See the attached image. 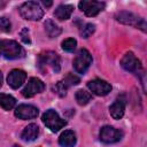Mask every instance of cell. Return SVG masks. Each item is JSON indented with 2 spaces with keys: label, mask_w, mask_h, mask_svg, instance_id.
I'll use <instances>...</instances> for the list:
<instances>
[{
  "label": "cell",
  "mask_w": 147,
  "mask_h": 147,
  "mask_svg": "<svg viewBox=\"0 0 147 147\" xmlns=\"http://www.w3.org/2000/svg\"><path fill=\"white\" fill-rule=\"evenodd\" d=\"M45 87H46V86H45V84H44L42 80H40V79L37 78V77H32V78L29 79L28 84H26L25 87L23 88L22 94H23L24 98H32L33 95L44 92Z\"/></svg>",
  "instance_id": "10"
},
{
  "label": "cell",
  "mask_w": 147,
  "mask_h": 147,
  "mask_svg": "<svg viewBox=\"0 0 147 147\" xmlns=\"http://www.w3.org/2000/svg\"><path fill=\"white\" fill-rule=\"evenodd\" d=\"M79 82H80L79 77H78V76H76V75H74V74H71V72L67 74V75H65V77H64V78H63V80H62V83H63L67 87H70V86L77 85V84H79Z\"/></svg>",
  "instance_id": "21"
},
{
  "label": "cell",
  "mask_w": 147,
  "mask_h": 147,
  "mask_svg": "<svg viewBox=\"0 0 147 147\" xmlns=\"http://www.w3.org/2000/svg\"><path fill=\"white\" fill-rule=\"evenodd\" d=\"M87 87L90 88V91L92 93H94L95 95H99V96L107 95L111 91V85L109 83H107L106 80H102L99 78L90 80L87 83Z\"/></svg>",
  "instance_id": "11"
},
{
  "label": "cell",
  "mask_w": 147,
  "mask_h": 147,
  "mask_svg": "<svg viewBox=\"0 0 147 147\" xmlns=\"http://www.w3.org/2000/svg\"><path fill=\"white\" fill-rule=\"evenodd\" d=\"M25 79H26L25 71L21 69H13L7 77V83L11 88H18L20 86H22Z\"/></svg>",
  "instance_id": "13"
},
{
  "label": "cell",
  "mask_w": 147,
  "mask_h": 147,
  "mask_svg": "<svg viewBox=\"0 0 147 147\" xmlns=\"http://www.w3.org/2000/svg\"><path fill=\"white\" fill-rule=\"evenodd\" d=\"M45 31H46V33H47V36L49 37V38H54V37H57L60 33H61V28L55 23V22H53L51 18H48V20H46V22H45Z\"/></svg>",
  "instance_id": "18"
},
{
  "label": "cell",
  "mask_w": 147,
  "mask_h": 147,
  "mask_svg": "<svg viewBox=\"0 0 147 147\" xmlns=\"http://www.w3.org/2000/svg\"><path fill=\"white\" fill-rule=\"evenodd\" d=\"M42 3H44V5H45V6H46V7H49V6H51V5H52V1H48V2H46V1H44V2H42Z\"/></svg>",
  "instance_id": "27"
},
{
  "label": "cell",
  "mask_w": 147,
  "mask_h": 147,
  "mask_svg": "<svg viewBox=\"0 0 147 147\" xmlns=\"http://www.w3.org/2000/svg\"><path fill=\"white\" fill-rule=\"evenodd\" d=\"M16 105V99L9 94L0 93V107L5 110H11Z\"/></svg>",
  "instance_id": "19"
},
{
  "label": "cell",
  "mask_w": 147,
  "mask_h": 147,
  "mask_svg": "<svg viewBox=\"0 0 147 147\" xmlns=\"http://www.w3.org/2000/svg\"><path fill=\"white\" fill-rule=\"evenodd\" d=\"M24 55L25 51L17 41L9 39H0V56L8 60H15L24 57Z\"/></svg>",
  "instance_id": "1"
},
{
  "label": "cell",
  "mask_w": 147,
  "mask_h": 147,
  "mask_svg": "<svg viewBox=\"0 0 147 147\" xmlns=\"http://www.w3.org/2000/svg\"><path fill=\"white\" fill-rule=\"evenodd\" d=\"M18 11L23 18L30 21H39L44 16V9L37 1H28L22 3L18 8Z\"/></svg>",
  "instance_id": "2"
},
{
  "label": "cell",
  "mask_w": 147,
  "mask_h": 147,
  "mask_svg": "<svg viewBox=\"0 0 147 147\" xmlns=\"http://www.w3.org/2000/svg\"><path fill=\"white\" fill-rule=\"evenodd\" d=\"M125 111V100L117 98L109 107V113L114 119H121Z\"/></svg>",
  "instance_id": "14"
},
{
  "label": "cell",
  "mask_w": 147,
  "mask_h": 147,
  "mask_svg": "<svg viewBox=\"0 0 147 147\" xmlns=\"http://www.w3.org/2000/svg\"><path fill=\"white\" fill-rule=\"evenodd\" d=\"M67 90H68V87L62 83V80H61V82H57V83L53 86V92L56 93L59 96H64V95L67 94Z\"/></svg>",
  "instance_id": "24"
},
{
  "label": "cell",
  "mask_w": 147,
  "mask_h": 147,
  "mask_svg": "<svg viewBox=\"0 0 147 147\" xmlns=\"http://www.w3.org/2000/svg\"><path fill=\"white\" fill-rule=\"evenodd\" d=\"M94 31H95V25L92 23H86L80 29V36H82V38H88Z\"/></svg>",
  "instance_id": "23"
},
{
  "label": "cell",
  "mask_w": 147,
  "mask_h": 147,
  "mask_svg": "<svg viewBox=\"0 0 147 147\" xmlns=\"http://www.w3.org/2000/svg\"><path fill=\"white\" fill-rule=\"evenodd\" d=\"M105 2L101 1H91V0H83L78 3L79 9L86 15V16H95L105 8Z\"/></svg>",
  "instance_id": "8"
},
{
  "label": "cell",
  "mask_w": 147,
  "mask_h": 147,
  "mask_svg": "<svg viewBox=\"0 0 147 147\" xmlns=\"http://www.w3.org/2000/svg\"><path fill=\"white\" fill-rule=\"evenodd\" d=\"M42 123L52 131V132H57L59 130H61L63 126L67 125V121H64L63 118H61L59 116V114L54 110V109H48L42 114L41 117Z\"/></svg>",
  "instance_id": "3"
},
{
  "label": "cell",
  "mask_w": 147,
  "mask_h": 147,
  "mask_svg": "<svg viewBox=\"0 0 147 147\" xmlns=\"http://www.w3.org/2000/svg\"><path fill=\"white\" fill-rule=\"evenodd\" d=\"M76 46H77V41L74 38H68V39H64L62 41V48L65 52H74Z\"/></svg>",
  "instance_id": "22"
},
{
  "label": "cell",
  "mask_w": 147,
  "mask_h": 147,
  "mask_svg": "<svg viewBox=\"0 0 147 147\" xmlns=\"http://www.w3.org/2000/svg\"><path fill=\"white\" fill-rule=\"evenodd\" d=\"M72 11H74V7L71 5H60L55 9L54 16L60 21H64V20H68L71 16Z\"/></svg>",
  "instance_id": "17"
},
{
  "label": "cell",
  "mask_w": 147,
  "mask_h": 147,
  "mask_svg": "<svg viewBox=\"0 0 147 147\" xmlns=\"http://www.w3.org/2000/svg\"><path fill=\"white\" fill-rule=\"evenodd\" d=\"M115 18L126 25H131L134 28L140 29L142 32H146V22L142 17H139L130 11H119L115 15Z\"/></svg>",
  "instance_id": "4"
},
{
  "label": "cell",
  "mask_w": 147,
  "mask_h": 147,
  "mask_svg": "<svg viewBox=\"0 0 147 147\" xmlns=\"http://www.w3.org/2000/svg\"><path fill=\"white\" fill-rule=\"evenodd\" d=\"M38 61H39V67L40 69H42V67H49L53 71L55 72H59L60 69H61V65H60V56L55 53V52H52V51H47L45 53H41L38 57Z\"/></svg>",
  "instance_id": "5"
},
{
  "label": "cell",
  "mask_w": 147,
  "mask_h": 147,
  "mask_svg": "<svg viewBox=\"0 0 147 147\" xmlns=\"http://www.w3.org/2000/svg\"><path fill=\"white\" fill-rule=\"evenodd\" d=\"M121 65L123 69H125L126 71L130 72H140L141 71V63L140 60L136 57V55L132 52H127L124 54V56L121 60Z\"/></svg>",
  "instance_id": "9"
},
{
  "label": "cell",
  "mask_w": 147,
  "mask_h": 147,
  "mask_svg": "<svg viewBox=\"0 0 147 147\" xmlns=\"http://www.w3.org/2000/svg\"><path fill=\"white\" fill-rule=\"evenodd\" d=\"M0 30L2 32H9L11 30V23L7 17H0Z\"/></svg>",
  "instance_id": "25"
},
{
  "label": "cell",
  "mask_w": 147,
  "mask_h": 147,
  "mask_svg": "<svg viewBox=\"0 0 147 147\" xmlns=\"http://www.w3.org/2000/svg\"><path fill=\"white\" fill-rule=\"evenodd\" d=\"M20 36H21V39L23 40L24 44H28V45L31 44V39H30V36H29V30H28V28H23L22 31L20 32Z\"/></svg>",
  "instance_id": "26"
},
{
  "label": "cell",
  "mask_w": 147,
  "mask_h": 147,
  "mask_svg": "<svg viewBox=\"0 0 147 147\" xmlns=\"http://www.w3.org/2000/svg\"><path fill=\"white\" fill-rule=\"evenodd\" d=\"M76 134L72 130H65L64 132L61 133L59 138V144L62 147H74L76 145Z\"/></svg>",
  "instance_id": "16"
},
{
  "label": "cell",
  "mask_w": 147,
  "mask_h": 147,
  "mask_svg": "<svg viewBox=\"0 0 147 147\" xmlns=\"http://www.w3.org/2000/svg\"><path fill=\"white\" fill-rule=\"evenodd\" d=\"M38 134H39L38 125L34 124V123H31V124H29L28 126L24 127V130L21 133V138L24 141H33V140H36Z\"/></svg>",
  "instance_id": "15"
},
{
  "label": "cell",
  "mask_w": 147,
  "mask_h": 147,
  "mask_svg": "<svg viewBox=\"0 0 147 147\" xmlns=\"http://www.w3.org/2000/svg\"><path fill=\"white\" fill-rule=\"evenodd\" d=\"M99 137H100V140L105 144H115L122 139L123 132L119 131L118 129H115L114 126L106 125V126L101 127Z\"/></svg>",
  "instance_id": "7"
},
{
  "label": "cell",
  "mask_w": 147,
  "mask_h": 147,
  "mask_svg": "<svg viewBox=\"0 0 147 147\" xmlns=\"http://www.w3.org/2000/svg\"><path fill=\"white\" fill-rule=\"evenodd\" d=\"M72 63H74L75 70L78 74H84L88 69V67L91 65V63H92V55H91V53L87 49L82 48L76 54Z\"/></svg>",
  "instance_id": "6"
},
{
  "label": "cell",
  "mask_w": 147,
  "mask_h": 147,
  "mask_svg": "<svg viewBox=\"0 0 147 147\" xmlns=\"http://www.w3.org/2000/svg\"><path fill=\"white\" fill-rule=\"evenodd\" d=\"M15 116L20 119H31L36 118L39 114L38 108L32 106V105H20L15 109Z\"/></svg>",
  "instance_id": "12"
},
{
  "label": "cell",
  "mask_w": 147,
  "mask_h": 147,
  "mask_svg": "<svg viewBox=\"0 0 147 147\" xmlns=\"http://www.w3.org/2000/svg\"><path fill=\"white\" fill-rule=\"evenodd\" d=\"M1 85H2V74L0 71V87H1Z\"/></svg>",
  "instance_id": "28"
},
{
  "label": "cell",
  "mask_w": 147,
  "mask_h": 147,
  "mask_svg": "<svg viewBox=\"0 0 147 147\" xmlns=\"http://www.w3.org/2000/svg\"><path fill=\"white\" fill-rule=\"evenodd\" d=\"M75 98H76V101H77L78 105L85 106V105H87L91 101L92 94L86 92V91H84V90H78L76 92V94H75Z\"/></svg>",
  "instance_id": "20"
}]
</instances>
